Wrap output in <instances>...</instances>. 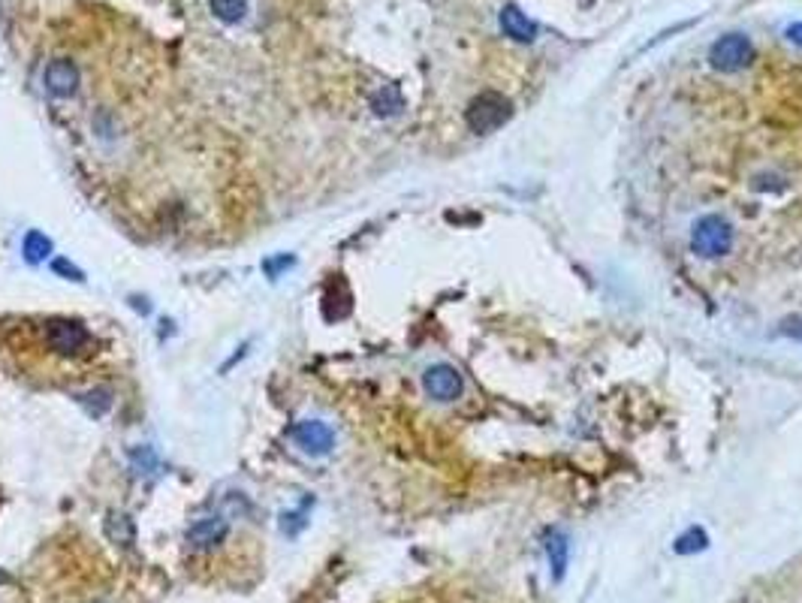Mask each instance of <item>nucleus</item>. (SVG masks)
<instances>
[{"mask_svg": "<svg viewBox=\"0 0 802 603\" xmlns=\"http://www.w3.org/2000/svg\"><path fill=\"white\" fill-rule=\"evenodd\" d=\"M779 332L790 335V338H802V320H799V317H790V320H784V326Z\"/></svg>", "mask_w": 802, "mask_h": 603, "instance_id": "obj_17", "label": "nucleus"}, {"mask_svg": "<svg viewBox=\"0 0 802 603\" xmlns=\"http://www.w3.org/2000/svg\"><path fill=\"white\" fill-rule=\"evenodd\" d=\"M501 31L510 40H516V42H531L534 37H537V24H534L516 4L504 6V13H501Z\"/></svg>", "mask_w": 802, "mask_h": 603, "instance_id": "obj_9", "label": "nucleus"}, {"mask_svg": "<svg viewBox=\"0 0 802 603\" xmlns=\"http://www.w3.org/2000/svg\"><path fill=\"white\" fill-rule=\"evenodd\" d=\"M51 269H55L58 274H64L67 281H85V274H82V269H76V266L70 263V260H55L51 263Z\"/></svg>", "mask_w": 802, "mask_h": 603, "instance_id": "obj_16", "label": "nucleus"}, {"mask_svg": "<svg viewBox=\"0 0 802 603\" xmlns=\"http://www.w3.org/2000/svg\"><path fill=\"white\" fill-rule=\"evenodd\" d=\"M293 441H296L302 453L326 455L335 446V435H332V428L320 419H302L293 426Z\"/></svg>", "mask_w": 802, "mask_h": 603, "instance_id": "obj_6", "label": "nucleus"}, {"mask_svg": "<svg viewBox=\"0 0 802 603\" xmlns=\"http://www.w3.org/2000/svg\"><path fill=\"white\" fill-rule=\"evenodd\" d=\"M513 118V103L498 91H486L480 97L471 100V106L464 109V121L477 136L495 133L498 127H504Z\"/></svg>", "mask_w": 802, "mask_h": 603, "instance_id": "obj_1", "label": "nucleus"}, {"mask_svg": "<svg viewBox=\"0 0 802 603\" xmlns=\"http://www.w3.org/2000/svg\"><path fill=\"white\" fill-rule=\"evenodd\" d=\"M784 37H788L793 46H802V22H797V24H790L788 28V33H784Z\"/></svg>", "mask_w": 802, "mask_h": 603, "instance_id": "obj_19", "label": "nucleus"}, {"mask_svg": "<svg viewBox=\"0 0 802 603\" xmlns=\"http://www.w3.org/2000/svg\"><path fill=\"white\" fill-rule=\"evenodd\" d=\"M49 254H51V241L42 236V232L31 230L28 236H24V256H28V263H42Z\"/></svg>", "mask_w": 802, "mask_h": 603, "instance_id": "obj_13", "label": "nucleus"}, {"mask_svg": "<svg viewBox=\"0 0 802 603\" xmlns=\"http://www.w3.org/2000/svg\"><path fill=\"white\" fill-rule=\"evenodd\" d=\"M302 525H305V519H302V513H290V516H284V522H281V528L287 531V534H296Z\"/></svg>", "mask_w": 802, "mask_h": 603, "instance_id": "obj_18", "label": "nucleus"}, {"mask_svg": "<svg viewBox=\"0 0 802 603\" xmlns=\"http://www.w3.org/2000/svg\"><path fill=\"white\" fill-rule=\"evenodd\" d=\"M290 263H293L290 256H281V260H275V263H266V272H269L272 278H275V274H278V269H284V266H290Z\"/></svg>", "mask_w": 802, "mask_h": 603, "instance_id": "obj_20", "label": "nucleus"}, {"mask_svg": "<svg viewBox=\"0 0 802 603\" xmlns=\"http://www.w3.org/2000/svg\"><path fill=\"white\" fill-rule=\"evenodd\" d=\"M754 60V42L745 33H724V37L709 49V64L718 73H739L752 67Z\"/></svg>", "mask_w": 802, "mask_h": 603, "instance_id": "obj_3", "label": "nucleus"}, {"mask_svg": "<svg viewBox=\"0 0 802 603\" xmlns=\"http://www.w3.org/2000/svg\"><path fill=\"white\" fill-rule=\"evenodd\" d=\"M109 534L112 537H121L124 543H133V525H131V519H127V516H112V522H109Z\"/></svg>", "mask_w": 802, "mask_h": 603, "instance_id": "obj_15", "label": "nucleus"}, {"mask_svg": "<svg viewBox=\"0 0 802 603\" xmlns=\"http://www.w3.org/2000/svg\"><path fill=\"white\" fill-rule=\"evenodd\" d=\"M422 386H426V392L435 401H455L464 392L462 374L455 372L453 365H446V362H437V365L426 368V374H422Z\"/></svg>", "mask_w": 802, "mask_h": 603, "instance_id": "obj_5", "label": "nucleus"}, {"mask_svg": "<svg viewBox=\"0 0 802 603\" xmlns=\"http://www.w3.org/2000/svg\"><path fill=\"white\" fill-rule=\"evenodd\" d=\"M401 106H404V100L395 85H383V88L372 97V109L377 115H395V112H401Z\"/></svg>", "mask_w": 802, "mask_h": 603, "instance_id": "obj_12", "label": "nucleus"}, {"mask_svg": "<svg viewBox=\"0 0 802 603\" xmlns=\"http://www.w3.org/2000/svg\"><path fill=\"white\" fill-rule=\"evenodd\" d=\"M46 344H49V350L58 353V356H79V353L91 347L94 338L79 320H64V317H58V320L46 323Z\"/></svg>", "mask_w": 802, "mask_h": 603, "instance_id": "obj_4", "label": "nucleus"}, {"mask_svg": "<svg viewBox=\"0 0 802 603\" xmlns=\"http://www.w3.org/2000/svg\"><path fill=\"white\" fill-rule=\"evenodd\" d=\"M42 82H46V91L51 97H60V100L73 97L76 88H79V67H76L70 58H55L49 60Z\"/></svg>", "mask_w": 802, "mask_h": 603, "instance_id": "obj_7", "label": "nucleus"}, {"mask_svg": "<svg viewBox=\"0 0 802 603\" xmlns=\"http://www.w3.org/2000/svg\"><path fill=\"white\" fill-rule=\"evenodd\" d=\"M706 546H709V534H706L703 528H691V531H685L682 537L676 540V553H679V555H694V553H703Z\"/></svg>", "mask_w": 802, "mask_h": 603, "instance_id": "obj_14", "label": "nucleus"}, {"mask_svg": "<svg viewBox=\"0 0 802 603\" xmlns=\"http://www.w3.org/2000/svg\"><path fill=\"white\" fill-rule=\"evenodd\" d=\"M546 543V553H549V564H552V580L562 582V576L567 571V534L558 531V528H549L546 537H543Z\"/></svg>", "mask_w": 802, "mask_h": 603, "instance_id": "obj_10", "label": "nucleus"}, {"mask_svg": "<svg viewBox=\"0 0 802 603\" xmlns=\"http://www.w3.org/2000/svg\"><path fill=\"white\" fill-rule=\"evenodd\" d=\"M691 248L694 254L709 256V260H718V256L730 254L733 248L730 220L721 218V214H706V218H700L691 230Z\"/></svg>", "mask_w": 802, "mask_h": 603, "instance_id": "obj_2", "label": "nucleus"}, {"mask_svg": "<svg viewBox=\"0 0 802 603\" xmlns=\"http://www.w3.org/2000/svg\"><path fill=\"white\" fill-rule=\"evenodd\" d=\"M209 10L223 24H239L248 19V0H209Z\"/></svg>", "mask_w": 802, "mask_h": 603, "instance_id": "obj_11", "label": "nucleus"}, {"mask_svg": "<svg viewBox=\"0 0 802 603\" xmlns=\"http://www.w3.org/2000/svg\"><path fill=\"white\" fill-rule=\"evenodd\" d=\"M223 537H227V522L221 516H205V519L191 525V531H187V543L194 549H214Z\"/></svg>", "mask_w": 802, "mask_h": 603, "instance_id": "obj_8", "label": "nucleus"}]
</instances>
